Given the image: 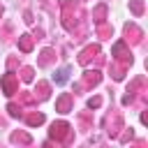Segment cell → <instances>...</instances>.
Returning a JSON list of instances; mask_svg holds the SVG:
<instances>
[{"label":"cell","mask_w":148,"mask_h":148,"mask_svg":"<svg viewBox=\"0 0 148 148\" xmlns=\"http://www.w3.org/2000/svg\"><path fill=\"white\" fill-rule=\"evenodd\" d=\"M21 79H23V81H32V79H35V69H32V67H23V69H21Z\"/></svg>","instance_id":"cell-19"},{"label":"cell","mask_w":148,"mask_h":148,"mask_svg":"<svg viewBox=\"0 0 148 148\" xmlns=\"http://www.w3.org/2000/svg\"><path fill=\"white\" fill-rule=\"evenodd\" d=\"M49 136H51V139H56V141H67V139H69V125H67L65 120L53 123V125H51V130H49Z\"/></svg>","instance_id":"cell-3"},{"label":"cell","mask_w":148,"mask_h":148,"mask_svg":"<svg viewBox=\"0 0 148 148\" xmlns=\"http://www.w3.org/2000/svg\"><path fill=\"white\" fill-rule=\"evenodd\" d=\"M12 143H23V146H28V143H32V139H30L28 132H14V134H12Z\"/></svg>","instance_id":"cell-13"},{"label":"cell","mask_w":148,"mask_h":148,"mask_svg":"<svg viewBox=\"0 0 148 148\" xmlns=\"http://www.w3.org/2000/svg\"><path fill=\"white\" fill-rule=\"evenodd\" d=\"M104 16H106V5H99V7L92 12V18H95L97 23H104Z\"/></svg>","instance_id":"cell-16"},{"label":"cell","mask_w":148,"mask_h":148,"mask_svg":"<svg viewBox=\"0 0 148 148\" xmlns=\"http://www.w3.org/2000/svg\"><path fill=\"white\" fill-rule=\"evenodd\" d=\"M7 111H9V116H12V118H23V109H21V104L9 102V104H7Z\"/></svg>","instance_id":"cell-14"},{"label":"cell","mask_w":148,"mask_h":148,"mask_svg":"<svg viewBox=\"0 0 148 148\" xmlns=\"http://www.w3.org/2000/svg\"><path fill=\"white\" fill-rule=\"evenodd\" d=\"M67 74H69V69L65 67V69H60V72H56V83H65L67 81Z\"/></svg>","instance_id":"cell-20"},{"label":"cell","mask_w":148,"mask_h":148,"mask_svg":"<svg viewBox=\"0 0 148 148\" xmlns=\"http://www.w3.org/2000/svg\"><path fill=\"white\" fill-rule=\"evenodd\" d=\"M130 9L134 16H141L143 14V0H130Z\"/></svg>","instance_id":"cell-15"},{"label":"cell","mask_w":148,"mask_h":148,"mask_svg":"<svg viewBox=\"0 0 148 148\" xmlns=\"http://www.w3.org/2000/svg\"><path fill=\"white\" fill-rule=\"evenodd\" d=\"M113 58H116V62H120V65H125V67H130L132 65V56H130V51H127V46H125V42H118L116 46H113Z\"/></svg>","instance_id":"cell-4"},{"label":"cell","mask_w":148,"mask_h":148,"mask_svg":"<svg viewBox=\"0 0 148 148\" xmlns=\"http://www.w3.org/2000/svg\"><path fill=\"white\" fill-rule=\"evenodd\" d=\"M90 60H95L97 65L102 62V56H99V44H90V46H86V49L81 51L79 62H81V65H90Z\"/></svg>","instance_id":"cell-2"},{"label":"cell","mask_w":148,"mask_h":148,"mask_svg":"<svg viewBox=\"0 0 148 148\" xmlns=\"http://www.w3.org/2000/svg\"><path fill=\"white\" fill-rule=\"evenodd\" d=\"M18 99H21V104H25V106H30V104L37 102V97H35L32 92H18Z\"/></svg>","instance_id":"cell-17"},{"label":"cell","mask_w":148,"mask_h":148,"mask_svg":"<svg viewBox=\"0 0 148 148\" xmlns=\"http://www.w3.org/2000/svg\"><path fill=\"white\" fill-rule=\"evenodd\" d=\"M53 60H56V51H53V49H44L42 56H39V65L46 67V65H51Z\"/></svg>","instance_id":"cell-12"},{"label":"cell","mask_w":148,"mask_h":148,"mask_svg":"<svg viewBox=\"0 0 148 148\" xmlns=\"http://www.w3.org/2000/svg\"><path fill=\"white\" fill-rule=\"evenodd\" d=\"M125 35H127V42L139 44V42H141V37H143V30H141L136 23H127V25H125Z\"/></svg>","instance_id":"cell-6"},{"label":"cell","mask_w":148,"mask_h":148,"mask_svg":"<svg viewBox=\"0 0 148 148\" xmlns=\"http://www.w3.org/2000/svg\"><path fill=\"white\" fill-rule=\"evenodd\" d=\"M76 23H79L76 21V5L69 2V0H62V25H65V30L74 32Z\"/></svg>","instance_id":"cell-1"},{"label":"cell","mask_w":148,"mask_h":148,"mask_svg":"<svg viewBox=\"0 0 148 148\" xmlns=\"http://www.w3.org/2000/svg\"><path fill=\"white\" fill-rule=\"evenodd\" d=\"M97 32H99V37H104V39H106V37H111V32H113V30H111L106 23H97Z\"/></svg>","instance_id":"cell-18"},{"label":"cell","mask_w":148,"mask_h":148,"mask_svg":"<svg viewBox=\"0 0 148 148\" xmlns=\"http://www.w3.org/2000/svg\"><path fill=\"white\" fill-rule=\"evenodd\" d=\"M99 104H102V99H99V97H92V99H88V106H90V109H97Z\"/></svg>","instance_id":"cell-21"},{"label":"cell","mask_w":148,"mask_h":148,"mask_svg":"<svg viewBox=\"0 0 148 148\" xmlns=\"http://www.w3.org/2000/svg\"><path fill=\"white\" fill-rule=\"evenodd\" d=\"M32 44H35V37H32V35H21V37H18V49H21L23 53L32 51Z\"/></svg>","instance_id":"cell-10"},{"label":"cell","mask_w":148,"mask_h":148,"mask_svg":"<svg viewBox=\"0 0 148 148\" xmlns=\"http://www.w3.org/2000/svg\"><path fill=\"white\" fill-rule=\"evenodd\" d=\"M32 95H35L37 99H49V95H51V83H46V81H39Z\"/></svg>","instance_id":"cell-9"},{"label":"cell","mask_w":148,"mask_h":148,"mask_svg":"<svg viewBox=\"0 0 148 148\" xmlns=\"http://www.w3.org/2000/svg\"><path fill=\"white\" fill-rule=\"evenodd\" d=\"M72 102H74L72 92H65V95H60V97H58V102H56V111H60V113H67V111L72 109Z\"/></svg>","instance_id":"cell-8"},{"label":"cell","mask_w":148,"mask_h":148,"mask_svg":"<svg viewBox=\"0 0 148 148\" xmlns=\"http://www.w3.org/2000/svg\"><path fill=\"white\" fill-rule=\"evenodd\" d=\"M0 86H2L5 95H14V92H18V76L12 74V72H7L2 76V81H0Z\"/></svg>","instance_id":"cell-5"},{"label":"cell","mask_w":148,"mask_h":148,"mask_svg":"<svg viewBox=\"0 0 148 148\" xmlns=\"http://www.w3.org/2000/svg\"><path fill=\"white\" fill-rule=\"evenodd\" d=\"M16 65H18V60H16V58H9V60H7V67H9V72H12Z\"/></svg>","instance_id":"cell-22"},{"label":"cell","mask_w":148,"mask_h":148,"mask_svg":"<svg viewBox=\"0 0 148 148\" xmlns=\"http://www.w3.org/2000/svg\"><path fill=\"white\" fill-rule=\"evenodd\" d=\"M23 118H25V123H28L30 127H37V125H42V123H44V116H42V113H37V111H30V113H25Z\"/></svg>","instance_id":"cell-11"},{"label":"cell","mask_w":148,"mask_h":148,"mask_svg":"<svg viewBox=\"0 0 148 148\" xmlns=\"http://www.w3.org/2000/svg\"><path fill=\"white\" fill-rule=\"evenodd\" d=\"M99 81H102V74H99L97 69H88V72L83 74V81H81L79 86H81V88H92V86H97Z\"/></svg>","instance_id":"cell-7"},{"label":"cell","mask_w":148,"mask_h":148,"mask_svg":"<svg viewBox=\"0 0 148 148\" xmlns=\"http://www.w3.org/2000/svg\"><path fill=\"white\" fill-rule=\"evenodd\" d=\"M0 14H2V7H0Z\"/></svg>","instance_id":"cell-23"}]
</instances>
